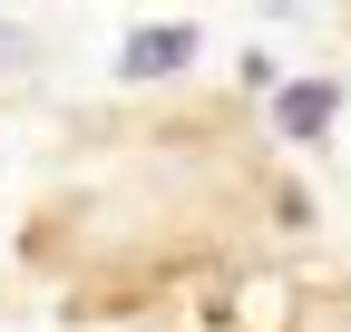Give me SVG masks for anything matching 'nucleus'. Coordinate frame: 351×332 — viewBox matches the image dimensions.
I'll return each mask as SVG.
<instances>
[{
    "mask_svg": "<svg viewBox=\"0 0 351 332\" xmlns=\"http://www.w3.org/2000/svg\"><path fill=\"white\" fill-rule=\"evenodd\" d=\"M274 117H283V137H322L332 128V78H293L274 98Z\"/></svg>",
    "mask_w": 351,
    "mask_h": 332,
    "instance_id": "nucleus-1",
    "label": "nucleus"
},
{
    "mask_svg": "<svg viewBox=\"0 0 351 332\" xmlns=\"http://www.w3.org/2000/svg\"><path fill=\"white\" fill-rule=\"evenodd\" d=\"M195 59V29H137L127 39V78H156V69H186Z\"/></svg>",
    "mask_w": 351,
    "mask_h": 332,
    "instance_id": "nucleus-2",
    "label": "nucleus"
}]
</instances>
